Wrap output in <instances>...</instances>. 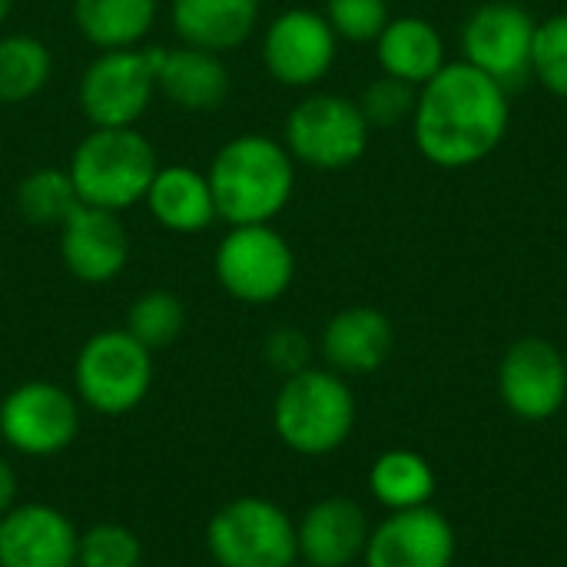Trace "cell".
Listing matches in <instances>:
<instances>
[{"instance_id": "obj_1", "label": "cell", "mask_w": 567, "mask_h": 567, "mask_svg": "<svg viewBox=\"0 0 567 567\" xmlns=\"http://www.w3.org/2000/svg\"><path fill=\"white\" fill-rule=\"evenodd\" d=\"M412 140L422 159L439 169H468L485 163L512 126L508 90L465 60H449L419 86Z\"/></svg>"}, {"instance_id": "obj_2", "label": "cell", "mask_w": 567, "mask_h": 567, "mask_svg": "<svg viewBox=\"0 0 567 567\" xmlns=\"http://www.w3.org/2000/svg\"><path fill=\"white\" fill-rule=\"evenodd\" d=\"M206 179L226 226L276 223L296 193V159L276 136L239 133L213 153Z\"/></svg>"}, {"instance_id": "obj_3", "label": "cell", "mask_w": 567, "mask_h": 567, "mask_svg": "<svg viewBox=\"0 0 567 567\" xmlns=\"http://www.w3.org/2000/svg\"><path fill=\"white\" fill-rule=\"evenodd\" d=\"M156 169L159 156L136 126H90L66 163L80 203L110 213L140 206Z\"/></svg>"}, {"instance_id": "obj_4", "label": "cell", "mask_w": 567, "mask_h": 567, "mask_svg": "<svg viewBox=\"0 0 567 567\" xmlns=\"http://www.w3.org/2000/svg\"><path fill=\"white\" fill-rule=\"evenodd\" d=\"M272 429L296 455H332L355 429V395L332 369H302L282 379L272 402Z\"/></svg>"}, {"instance_id": "obj_5", "label": "cell", "mask_w": 567, "mask_h": 567, "mask_svg": "<svg viewBox=\"0 0 567 567\" xmlns=\"http://www.w3.org/2000/svg\"><path fill=\"white\" fill-rule=\"evenodd\" d=\"M372 140V126L359 110V100L326 90H309L282 123V143L296 166L319 173H339L355 166Z\"/></svg>"}, {"instance_id": "obj_6", "label": "cell", "mask_w": 567, "mask_h": 567, "mask_svg": "<svg viewBox=\"0 0 567 567\" xmlns=\"http://www.w3.org/2000/svg\"><path fill=\"white\" fill-rule=\"evenodd\" d=\"M153 385V352L123 326L93 332L73 359V395L96 415L133 412Z\"/></svg>"}, {"instance_id": "obj_7", "label": "cell", "mask_w": 567, "mask_h": 567, "mask_svg": "<svg viewBox=\"0 0 567 567\" xmlns=\"http://www.w3.org/2000/svg\"><path fill=\"white\" fill-rule=\"evenodd\" d=\"M213 272L229 299L269 306L279 302L296 279V252L276 223L229 226L213 252Z\"/></svg>"}, {"instance_id": "obj_8", "label": "cell", "mask_w": 567, "mask_h": 567, "mask_svg": "<svg viewBox=\"0 0 567 567\" xmlns=\"http://www.w3.org/2000/svg\"><path fill=\"white\" fill-rule=\"evenodd\" d=\"M206 551L219 567H292L299 561L296 522L276 502L243 495L209 518Z\"/></svg>"}, {"instance_id": "obj_9", "label": "cell", "mask_w": 567, "mask_h": 567, "mask_svg": "<svg viewBox=\"0 0 567 567\" xmlns=\"http://www.w3.org/2000/svg\"><path fill=\"white\" fill-rule=\"evenodd\" d=\"M163 47L100 50L76 86V100L90 126H136L153 96Z\"/></svg>"}, {"instance_id": "obj_10", "label": "cell", "mask_w": 567, "mask_h": 567, "mask_svg": "<svg viewBox=\"0 0 567 567\" xmlns=\"http://www.w3.org/2000/svg\"><path fill=\"white\" fill-rule=\"evenodd\" d=\"M80 435V399L47 379L13 385L0 402V439L27 455L50 458L66 452Z\"/></svg>"}, {"instance_id": "obj_11", "label": "cell", "mask_w": 567, "mask_h": 567, "mask_svg": "<svg viewBox=\"0 0 567 567\" xmlns=\"http://www.w3.org/2000/svg\"><path fill=\"white\" fill-rule=\"evenodd\" d=\"M535 30L538 20L512 0L478 3L462 23V60L512 90L532 76Z\"/></svg>"}, {"instance_id": "obj_12", "label": "cell", "mask_w": 567, "mask_h": 567, "mask_svg": "<svg viewBox=\"0 0 567 567\" xmlns=\"http://www.w3.org/2000/svg\"><path fill=\"white\" fill-rule=\"evenodd\" d=\"M262 66L289 90H316L339 56V37L316 7H289L262 30Z\"/></svg>"}, {"instance_id": "obj_13", "label": "cell", "mask_w": 567, "mask_h": 567, "mask_svg": "<svg viewBox=\"0 0 567 567\" xmlns=\"http://www.w3.org/2000/svg\"><path fill=\"white\" fill-rule=\"evenodd\" d=\"M498 392L505 409L522 422H548L567 402V359L542 336L508 346L498 365Z\"/></svg>"}, {"instance_id": "obj_14", "label": "cell", "mask_w": 567, "mask_h": 567, "mask_svg": "<svg viewBox=\"0 0 567 567\" xmlns=\"http://www.w3.org/2000/svg\"><path fill=\"white\" fill-rule=\"evenodd\" d=\"M362 561L365 567H452L455 528L432 505L389 512L372 528Z\"/></svg>"}, {"instance_id": "obj_15", "label": "cell", "mask_w": 567, "mask_h": 567, "mask_svg": "<svg viewBox=\"0 0 567 567\" xmlns=\"http://www.w3.org/2000/svg\"><path fill=\"white\" fill-rule=\"evenodd\" d=\"M130 252L133 243L120 213L80 203L60 226V259L66 272L86 286H103L123 276Z\"/></svg>"}, {"instance_id": "obj_16", "label": "cell", "mask_w": 567, "mask_h": 567, "mask_svg": "<svg viewBox=\"0 0 567 567\" xmlns=\"http://www.w3.org/2000/svg\"><path fill=\"white\" fill-rule=\"evenodd\" d=\"M80 532L47 502L13 505L0 515V567H76Z\"/></svg>"}, {"instance_id": "obj_17", "label": "cell", "mask_w": 567, "mask_h": 567, "mask_svg": "<svg viewBox=\"0 0 567 567\" xmlns=\"http://www.w3.org/2000/svg\"><path fill=\"white\" fill-rule=\"evenodd\" d=\"M369 518L359 502L332 495L316 502L296 522L299 561L306 567H349L362 561L369 545Z\"/></svg>"}, {"instance_id": "obj_18", "label": "cell", "mask_w": 567, "mask_h": 567, "mask_svg": "<svg viewBox=\"0 0 567 567\" xmlns=\"http://www.w3.org/2000/svg\"><path fill=\"white\" fill-rule=\"evenodd\" d=\"M392 346H395L392 319L375 306L339 309L319 336V352L326 359V369L339 375L379 372L389 362Z\"/></svg>"}, {"instance_id": "obj_19", "label": "cell", "mask_w": 567, "mask_h": 567, "mask_svg": "<svg viewBox=\"0 0 567 567\" xmlns=\"http://www.w3.org/2000/svg\"><path fill=\"white\" fill-rule=\"evenodd\" d=\"M262 0H169V27L179 43L229 53L259 30Z\"/></svg>"}, {"instance_id": "obj_20", "label": "cell", "mask_w": 567, "mask_h": 567, "mask_svg": "<svg viewBox=\"0 0 567 567\" xmlns=\"http://www.w3.org/2000/svg\"><path fill=\"white\" fill-rule=\"evenodd\" d=\"M156 93L183 113H213L229 96V66L199 47H163Z\"/></svg>"}, {"instance_id": "obj_21", "label": "cell", "mask_w": 567, "mask_h": 567, "mask_svg": "<svg viewBox=\"0 0 567 567\" xmlns=\"http://www.w3.org/2000/svg\"><path fill=\"white\" fill-rule=\"evenodd\" d=\"M143 206L156 226L176 236H196L219 219L206 173L193 166H179V163L156 169L143 196Z\"/></svg>"}, {"instance_id": "obj_22", "label": "cell", "mask_w": 567, "mask_h": 567, "mask_svg": "<svg viewBox=\"0 0 567 567\" xmlns=\"http://www.w3.org/2000/svg\"><path fill=\"white\" fill-rule=\"evenodd\" d=\"M372 47H375L379 70L395 80H405L412 86L429 83L449 63L445 40H442L439 27L419 13L392 17Z\"/></svg>"}, {"instance_id": "obj_23", "label": "cell", "mask_w": 567, "mask_h": 567, "mask_svg": "<svg viewBox=\"0 0 567 567\" xmlns=\"http://www.w3.org/2000/svg\"><path fill=\"white\" fill-rule=\"evenodd\" d=\"M76 33L96 50L143 47L159 20V0H73Z\"/></svg>"}, {"instance_id": "obj_24", "label": "cell", "mask_w": 567, "mask_h": 567, "mask_svg": "<svg viewBox=\"0 0 567 567\" xmlns=\"http://www.w3.org/2000/svg\"><path fill=\"white\" fill-rule=\"evenodd\" d=\"M439 488L435 468L425 455L409 449L382 452L369 468V492L372 498L389 512H409L425 508Z\"/></svg>"}, {"instance_id": "obj_25", "label": "cell", "mask_w": 567, "mask_h": 567, "mask_svg": "<svg viewBox=\"0 0 567 567\" xmlns=\"http://www.w3.org/2000/svg\"><path fill=\"white\" fill-rule=\"evenodd\" d=\"M53 76V53L33 33H0V106L43 93Z\"/></svg>"}, {"instance_id": "obj_26", "label": "cell", "mask_w": 567, "mask_h": 567, "mask_svg": "<svg viewBox=\"0 0 567 567\" xmlns=\"http://www.w3.org/2000/svg\"><path fill=\"white\" fill-rule=\"evenodd\" d=\"M13 203H17V213L30 226H56L60 229L66 223V216L80 206V196H76L66 169L40 166L17 183Z\"/></svg>"}, {"instance_id": "obj_27", "label": "cell", "mask_w": 567, "mask_h": 567, "mask_svg": "<svg viewBox=\"0 0 567 567\" xmlns=\"http://www.w3.org/2000/svg\"><path fill=\"white\" fill-rule=\"evenodd\" d=\"M123 329L150 352L169 349L186 329V306L169 289H146L130 302Z\"/></svg>"}, {"instance_id": "obj_28", "label": "cell", "mask_w": 567, "mask_h": 567, "mask_svg": "<svg viewBox=\"0 0 567 567\" xmlns=\"http://www.w3.org/2000/svg\"><path fill=\"white\" fill-rule=\"evenodd\" d=\"M76 567H143V542L120 522H100L80 535Z\"/></svg>"}, {"instance_id": "obj_29", "label": "cell", "mask_w": 567, "mask_h": 567, "mask_svg": "<svg viewBox=\"0 0 567 567\" xmlns=\"http://www.w3.org/2000/svg\"><path fill=\"white\" fill-rule=\"evenodd\" d=\"M532 76L558 100H567V10L538 20L532 47Z\"/></svg>"}, {"instance_id": "obj_30", "label": "cell", "mask_w": 567, "mask_h": 567, "mask_svg": "<svg viewBox=\"0 0 567 567\" xmlns=\"http://www.w3.org/2000/svg\"><path fill=\"white\" fill-rule=\"evenodd\" d=\"M415 96H419V86L382 73L362 90L359 110H362V116L369 120L372 130H392V126H402L405 120H412Z\"/></svg>"}, {"instance_id": "obj_31", "label": "cell", "mask_w": 567, "mask_h": 567, "mask_svg": "<svg viewBox=\"0 0 567 567\" xmlns=\"http://www.w3.org/2000/svg\"><path fill=\"white\" fill-rule=\"evenodd\" d=\"M322 13L339 43H375L392 20L389 0H326Z\"/></svg>"}, {"instance_id": "obj_32", "label": "cell", "mask_w": 567, "mask_h": 567, "mask_svg": "<svg viewBox=\"0 0 567 567\" xmlns=\"http://www.w3.org/2000/svg\"><path fill=\"white\" fill-rule=\"evenodd\" d=\"M262 359L272 372H279L282 379L302 372L312 365V342L302 329H292V326H282V329H272L262 342Z\"/></svg>"}, {"instance_id": "obj_33", "label": "cell", "mask_w": 567, "mask_h": 567, "mask_svg": "<svg viewBox=\"0 0 567 567\" xmlns=\"http://www.w3.org/2000/svg\"><path fill=\"white\" fill-rule=\"evenodd\" d=\"M17 505V472L13 465L0 455V515Z\"/></svg>"}, {"instance_id": "obj_34", "label": "cell", "mask_w": 567, "mask_h": 567, "mask_svg": "<svg viewBox=\"0 0 567 567\" xmlns=\"http://www.w3.org/2000/svg\"><path fill=\"white\" fill-rule=\"evenodd\" d=\"M10 13H13V0H0V27L10 20Z\"/></svg>"}, {"instance_id": "obj_35", "label": "cell", "mask_w": 567, "mask_h": 567, "mask_svg": "<svg viewBox=\"0 0 567 567\" xmlns=\"http://www.w3.org/2000/svg\"><path fill=\"white\" fill-rule=\"evenodd\" d=\"M292 567H306V565H302V561H296V565H292Z\"/></svg>"}]
</instances>
